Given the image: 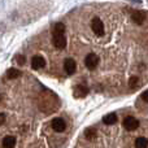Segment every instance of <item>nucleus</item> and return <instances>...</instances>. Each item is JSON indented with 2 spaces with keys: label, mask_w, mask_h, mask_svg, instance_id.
<instances>
[{
  "label": "nucleus",
  "mask_w": 148,
  "mask_h": 148,
  "mask_svg": "<svg viewBox=\"0 0 148 148\" xmlns=\"http://www.w3.org/2000/svg\"><path fill=\"white\" fill-rule=\"evenodd\" d=\"M138 86V77H131L130 81H129V87L130 88H135Z\"/></svg>",
  "instance_id": "obj_16"
},
{
  "label": "nucleus",
  "mask_w": 148,
  "mask_h": 148,
  "mask_svg": "<svg viewBox=\"0 0 148 148\" xmlns=\"http://www.w3.org/2000/svg\"><path fill=\"white\" fill-rule=\"evenodd\" d=\"M84 136H86L88 140H92V139L96 136V131H95V129H87V130L84 131Z\"/></svg>",
  "instance_id": "obj_15"
},
{
  "label": "nucleus",
  "mask_w": 148,
  "mask_h": 148,
  "mask_svg": "<svg viewBox=\"0 0 148 148\" xmlns=\"http://www.w3.org/2000/svg\"><path fill=\"white\" fill-rule=\"evenodd\" d=\"M91 27H92V31H94L97 36L104 35V25H103L101 20H100L99 17H95L94 20H92Z\"/></svg>",
  "instance_id": "obj_2"
},
{
  "label": "nucleus",
  "mask_w": 148,
  "mask_h": 148,
  "mask_svg": "<svg viewBox=\"0 0 148 148\" xmlns=\"http://www.w3.org/2000/svg\"><path fill=\"white\" fill-rule=\"evenodd\" d=\"M103 122L105 125H113V123L117 122V114L116 113H108L103 117Z\"/></svg>",
  "instance_id": "obj_11"
},
{
  "label": "nucleus",
  "mask_w": 148,
  "mask_h": 148,
  "mask_svg": "<svg viewBox=\"0 0 148 148\" xmlns=\"http://www.w3.org/2000/svg\"><path fill=\"white\" fill-rule=\"evenodd\" d=\"M51 126H52V129H53L56 133H62V131L66 129V123H65V121L62 120V118H60V117L53 118V120H52Z\"/></svg>",
  "instance_id": "obj_4"
},
{
  "label": "nucleus",
  "mask_w": 148,
  "mask_h": 148,
  "mask_svg": "<svg viewBox=\"0 0 148 148\" xmlns=\"http://www.w3.org/2000/svg\"><path fill=\"white\" fill-rule=\"evenodd\" d=\"M64 33H65V25L64 23L59 22L53 26V35H64Z\"/></svg>",
  "instance_id": "obj_13"
},
{
  "label": "nucleus",
  "mask_w": 148,
  "mask_h": 148,
  "mask_svg": "<svg viewBox=\"0 0 148 148\" xmlns=\"http://www.w3.org/2000/svg\"><path fill=\"white\" fill-rule=\"evenodd\" d=\"M142 99H143L146 103H148V90H146V91L142 94Z\"/></svg>",
  "instance_id": "obj_18"
},
{
  "label": "nucleus",
  "mask_w": 148,
  "mask_h": 148,
  "mask_svg": "<svg viewBox=\"0 0 148 148\" xmlns=\"http://www.w3.org/2000/svg\"><path fill=\"white\" fill-rule=\"evenodd\" d=\"M5 118L7 117H5L4 113H0V125H3V123L5 122Z\"/></svg>",
  "instance_id": "obj_19"
},
{
  "label": "nucleus",
  "mask_w": 148,
  "mask_h": 148,
  "mask_svg": "<svg viewBox=\"0 0 148 148\" xmlns=\"http://www.w3.org/2000/svg\"><path fill=\"white\" fill-rule=\"evenodd\" d=\"M16 146V138L13 135H7L4 136L1 142V147L3 148H14Z\"/></svg>",
  "instance_id": "obj_8"
},
{
  "label": "nucleus",
  "mask_w": 148,
  "mask_h": 148,
  "mask_svg": "<svg viewBox=\"0 0 148 148\" xmlns=\"http://www.w3.org/2000/svg\"><path fill=\"white\" fill-rule=\"evenodd\" d=\"M99 61H100V59H99V56H97V55L88 53L86 56V59H84V65L87 66V69L94 70L95 68L99 65Z\"/></svg>",
  "instance_id": "obj_1"
},
{
  "label": "nucleus",
  "mask_w": 148,
  "mask_h": 148,
  "mask_svg": "<svg viewBox=\"0 0 148 148\" xmlns=\"http://www.w3.org/2000/svg\"><path fill=\"white\" fill-rule=\"evenodd\" d=\"M46 66V60L43 59L42 56H34L33 59H31V68L35 70H39V69H43V68Z\"/></svg>",
  "instance_id": "obj_6"
},
{
  "label": "nucleus",
  "mask_w": 148,
  "mask_h": 148,
  "mask_svg": "<svg viewBox=\"0 0 148 148\" xmlns=\"http://www.w3.org/2000/svg\"><path fill=\"white\" fill-rule=\"evenodd\" d=\"M88 94V88L83 84H78V86L74 88V96L75 97H84Z\"/></svg>",
  "instance_id": "obj_9"
},
{
  "label": "nucleus",
  "mask_w": 148,
  "mask_h": 148,
  "mask_svg": "<svg viewBox=\"0 0 148 148\" xmlns=\"http://www.w3.org/2000/svg\"><path fill=\"white\" fill-rule=\"evenodd\" d=\"M148 147V140L147 138H143V136H139L135 140V148H147Z\"/></svg>",
  "instance_id": "obj_14"
},
{
  "label": "nucleus",
  "mask_w": 148,
  "mask_h": 148,
  "mask_svg": "<svg viewBox=\"0 0 148 148\" xmlns=\"http://www.w3.org/2000/svg\"><path fill=\"white\" fill-rule=\"evenodd\" d=\"M64 69L66 74H69V75H72V74L75 73V69H77V64L75 61H74L73 59H66L64 61Z\"/></svg>",
  "instance_id": "obj_7"
},
{
  "label": "nucleus",
  "mask_w": 148,
  "mask_h": 148,
  "mask_svg": "<svg viewBox=\"0 0 148 148\" xmlns=\"http://www.w3.org/2000/svg\"><path fill=\"white\" fill-rule=\"evenodd\" d=\"M16 61H17L18 65H25L26 64V57L23 55H17L16 56Z\"/></svg>",
  "instance_id": "obj_17"
},
{
  "label": "nucleus",
  "mask_w": 148,
  "mask_h": 148,
  "mask_svg": "<svg viewBox=\"0 0 148 148\" xmlns=\"http://www.w3.org/2000/svg\"><path fill=\"white\" fill-rule=\"evenodd\" d=\"M138 126H139V121L136 120V118L131 117V116H129V117H126L125 120H123V127H125L127 131L136 130Z\"/></svg>",
  "instance_id": "obj_3"
},
{
  "label": "nucleus",
  "mask_w": 148,
  "mask_h": 148,
  "mask_svg": "<svg viewBox=\"0 0 148 148\" xmlns=\"http://www.w3.org/2000/svg\"><path fill=\"white\" fill-rule=\"evenodd\" d=\"M52 43L57 49H64L66 47V38H65V35H53Z\"/></svg>",
  "instance_id": "obj_5"
},
{
  "label": "nucleus",
  "mask_w": 148,
  "mask_h": 148,
  "mask_svg": "<svg viewBox=\"0 0 148 148\" xmlns=\"http://www.w3.org/2000/svg\"><path fill=\"white\" fill-rule=\"evenodd\" d=\"M1 99H3V97H1V95H0V101H1Z\"/></svg>",
  "instance_id": "obj_20"
},
{
  "label": "nucleus",
  "mask_w": 148,
  "mask_h": 148,
  "mask_svg": "<svg viewBox=\"0 0 148 148\" xmlns=\"http://www.w3.org/2000/svg\"><path fill=\"white\" fill-rule=\"evenodd\" d=\"M131 20H133V22L136 23V25H142V23L144 22V14L142 12H139V10H134V12L131 13Z\"/></svg>",
  "instance_id": "obj_10"
},
{
  "label": "nucleus",
  "mask_w": 148,
  "mask_h": 148,
  "mask_svg": "<svg viewBox=\"0 0 148 148\" xmlns=\"http://www.w3.org/2000/svg\"><path fill=\"white\" fill-rule=\"evenodd\" d=\"M21 74L22 73H21L18 69H13V68H10V69L7 70V74H5V75H7L8 79H17L18 77H21Z\"/></svg>",
  "instance_id": "obj_12"
}]
</instances>
